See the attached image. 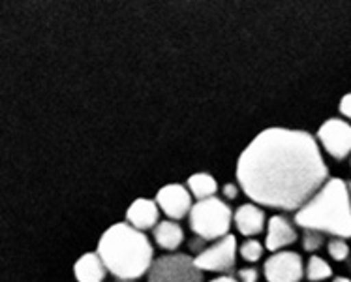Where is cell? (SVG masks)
<instances>
[{
  "mask_svg": "<svg viewBox=\"0 0 351 282\" xmlns=\"http://www.w3.org/2000/svg\"><path fill=\"white\" fill-rule=\"evenodd\" d=\"M265 250V245H263L261 241H258L256 237L244 239L243 243L239 245V256H241L244 261H248V263H256V261L261 260Z\"/></svg>",
  "mask_w": 351,
  "mask_h": 282,
  "instance_id": "17",
  "label": "cell"
},
{
  "mask_svg": "<svg viewBox=\"0 0 351 282\" xmlns=\"http://www.w3.org/2000/svg\"><path fill=\"white\" fill-rule=\"evenodd\" d=\"M188 246H190V250H192V252H195V256H197V254H201L203 250H205V248H207L208 243L205 241V239H201V237H197V235H194V237L190 239Z\"/></svg>",
  "mask_w": 351,
  "mask_h": 282,
  "instance_id": "22",
  "label": "cell"
},
{
  "mask_svg": "<svg viewBox=\"0 0 351 282\" xmlns=\"http://www.w3.org/2000/svg\"><path fill=\"white\" fill-rule=\"evenodd\" d=\"M330 282H351V279H348V277H335Z\"/></svg>",
  "mask_w": 351,
  "mask_h": 282,
  "instance_id": "25",
  "label": "cell"
},
{
  "mask_svg": "<svg viewBox=\"0 0 351 282\" xmlns=\"http://www.w3.org/2000/svg\"><path fill=\"white\" fill-rule=\"evenodd\" d=\"M267 222L269 220L265 217V211L254 202L239 205L233 213V224H235L237 232L246 239L258 237L259 233L265 232Z\"/></svg>",
  "mask_w": 351,
  "mask_h": 282,
  "instance_id": "11",
  "label": "cell"
},
{
  "mask_svg": "<svg viewBox=\"0 0 351 282\" xmlns=\"http://www.w3.org/2000/svg\"><path fill=\"white\" fill-rule=\"evenodd\" d=\"M302 248L306 252H317L325 245V233L315 232V230H302Z\"/></svg>",
  "mask_w": 351,
  "mask_h": 282,
  "instance_id": "19",
  "label": "cell"
},
{
  "mask_svg": "<svg viewBox=\"0 0 351 282\" xmlns=\"http://www.w3.org/2000/svg\"><path fill=\"white\" fill-rule=\"evenodd\" d=\"M237 185L259 207L297 211L329 181L317 139L304 130L267 128L237 160Z\"/></svg>",
  "mask_w": 351,
  "mask_h": 282,
  "instance_id": "1",
  "label": "cell"
},
{
  "mask_svg": "<svg viewBox=\"0 0 351 282\" xmlns=\"http://www.w3.org/2000/svg\"><path fill=\"white\" fill-rule=\"evenodd\" d=\"M237 279L239 282H259V269L254 266H246L237 271Z\"/></svg>",
  "mask_w": 351,
  "mask_h": 282,
  "instance_id": "20",
  "label": "cell"
},
{
  "mask_svg": "<svg viewBox=\"0 0 351 282\" xmlns=\"http://www.w3.org/2000/svg\"><path fill=\"white\" fill-rule=\"evenodd\" d=\"M154 202L158 203L160 211L165 213V217L169 220H182L190 215V211L194 207L190 190L179 183L165 185L164 188H160Z\"/></svg>",
  "mask_w": 351,
  "mask_h": 282,
  "instance_id": "9",
  "label": "cell"
},
{
  "mask_svg": "<svg viewBox=\"0 0 351 282\" xmlns=\"http://www.w3.org/2000/svg\"><path fill=\"white\" fill-rule=\"evenodd\" d=\"M108 273V268L98 252L83 254L73 266V275L77 282H104Z\"/></svg>",
  "mask_w": 351,
  "mask_h": 282,
  "instance_id": "13",
  "label": "cell"
},
{
  "mask_svg": "<svg viewBox=\"0 0 351 282\" xmlns=\"http://www.w3.org/2000/svg\"><path fill=\"white\" fill-rule=\"evenodd\" d=\"M338 109H340V113H342L346 119H350L351 121V93L342 96V100L338 104Z\"/></svg>",
  "mask_w": 351,
  "mask_h": 282,
  "instance_id": "23",
  "label": "cell"
},
{
  "mask_svg": "<svg viewBox=\"0 0 351 282\" xmlns=\"http://www.w3.org/2000/svg\"><path fill=\"white\" fill-rule=\"evenodd\" d=\"M96 252L100 254L109 275L117 281L134 282L141 279L156 260L151 239L128 222H117L108 228L98 241Z\"/></svg>",
  "mask_w": 351,
  "mask_h": 282,
  "instance_id": "2",
  "label": "cell"
},
{
  "mask_svg": "<svg viewBox=\"0 0 351 282\" xmlns=\"http://www.w3.org/2000/svg\"><path fill=\"white\" fill-rule=\"evenodd\" d=\"M237 256H239V243H237L235 235L230 233V235L210 243L203 252L197 254L195 263L203 273L210 271V273L230 275V271L235 269Z\"/></svg>",
  "mask_w": 351,
  "mask_h": 282,
  "instance_id": "6",
  "label": "cell"
},
{
  "mask_svg": "<svg viewBox=\"0 0 351 282\" xmlns=\"http://www.w3.org/2000/svg\"><path fill=\"white\" fill-rule=\"evenodd\" d=\"M239 192H241V187L237 183H226V187L222 188V194L226 200H237Z\"/></svg>",
  "mask_w": 351,
  "mask_h": 282,
  "instance_id": "21",
  "label": "cell"
},
{
  "mask_svg": "<svg viewBox=\"0 0 351 282\" xmlns=\"http://www.w3.org/2000/svg\"><path fill=\"white\" fill-rule=\"evenodd\" d=\"M304 277L310 282H323L332 277V268H330V263L325 258L312 254L308 261L304 263Z\"/></svg>",
  "mask_w": 351,
  "mask_h": 282,
  "instance_id": "16",
  "label": "cell"
},
{
  "mask_svg": "<svg viewBox=\"0 0 351 282\" xmlns=\"http://www.w3.org/2000/svg\"><path fill=\"white\" fill-rule=\"evenodd\" d=\"M160 213L162 211H160L156 202L147 200V198H139L126 211V222L139 232L154 230L160 222Z\"/></svg>",
  "mask_w": 351,
  "mask_h": 282,
  "instance_id": "12",
  "label": "cell"
},
{
  "mask_svg": "<svg viewBox=\"0 0 351 282\" xmlns=\"http://www.w3.org/2000/svg\"><path fill=\"white\" fill-rule=\"evenodd\" d=\"M152 239L162 250L177 252V248L184 243V232L177 220H162L152 230Z\"/></svg>",
  "mask_w": 351,
  "mask_h": 282,
  "instance_id": "14",
  "label": "cell"
},
{
  "mask_svg": "<svg viewBox=\"0 0 351 282\" xmlns=\"http://www.w3.org/2000/svg\"><path fill=\"white\" fill-rule=\"evenodd\" d=\"M295 226L315 230L330 237H351V200L348 183L329 177L301 209L295 213Z\"/></svg>",
  "mask_w": 351,
  "mask_h": 282,
  "instance_id": "3",
  "label": "cell"
},
{
  "mask_svg": "<svg viewBox=\"0 0 351 282\" xmlns=\"http://www.w3.org/2000/svg\"><path fill=\"white\" fill-rule=\"evenodd\" d=\"M348 190H350V200H351V181H348Z\"/></svg>",
  "mask_w": 351,
  "mask_h": 282,
  "instance_id": "26",
  "label": "cell"
},
{
  "mask_svg": "<svg viewBox=\"0 0 351 282\" xmlns=\"http://www.w3.org/2000/svg\"><path fill=\"white\" fill-rule=\"evenodd\" d=\"M327 252L335 261H346L350 258V245H348V239L342 237H330L327 241Z\"/></svg>",
  "mask_w": 351,
  "mask_h": 282,
  "instance_id": "18",
  "label": "cell"
},
{
  "mask_svg": "<svg viewBox=\"0 0 351 282\" xmlns=\"http://www.w3.org/2000/svg\"><path fill=\"white\" fill-rule=\"evenodd\" d=\"M299 233L295 228V222L284 215H274L269 218L265 228V248L269 252H282L287 246L297 243Z\"/></svg>",
  "mask_w": 351,
  "mask_h": 282,
  "instance_id": "10",
  "label": "cell"
},
{
  "mask_svg": "<svg viewBox=\"0 0 351 282\" xmlns=\"http://www.w3.org/2000/svg\"><path fill=\"white\" fill-rule=\"evenodd\" d=\"M208 282H239V279L233 275H220V277H216V279H213V281H208Z\"/></svg>",
  "mask_w": 351,
  "mask_h": 282,
  "instance_id": "24",
  "label": "cell"
},
{
  "mask_svg": "<svg viewBox=\"0 0 351 282\" xmlns=\"http://www.w3.org/2000/svg\"><path fill=\"white\" fill-rule=\"evenodd\" d=\"M233 213L235 211L226 203V200L215 196L194 203L188 215V224L194 235L205 239L207 243H215L218 239L230 235Z\"/></svg>",
  "mask_w": 351,
  "mask_h": 282,
  "instance_id": "4",
  "label": "cell"
},
{
  "mask_svg": "<svg viewBox=\"0 0 351 282\" xmlns=\"http://www.w3.org/2000/svg\"><path fill=\"white\" fill-rule=\"evenodd\" d=\"M186 188L190 190L192 198L199 200H207V198H215L218 192V183L213 175L208 174H194L188 177Z\"/></svg>",
  "mask_w": 351,
  "mask_h": 282,
  "instance_id": "15",
  "label": "cell"
},
{
  "mask_svg": "<svg viewBox=\"0 0 351 282\" xmlns=\"http://www.w3.org/2000/svg\"><path fill=\"white\" fill-rule=\"evenodd\" d=\"M147 282H203V271L192 256L169 252L154 260L147 273Z\"/></svg>",
  "mask_w": 351,
  "mask_h": 282,
  "instance_id": "5",
  "label": "cell"
},
{
  "mask_svg": "<svg viewBox=\"0 0 351 282\" xmlns=\"http://www.w3.org/2000/svg\"><path fill=\"white\" fill-rule=\"evenodd\" d=\"M317 143L330 158H348L351 156V124L344 119H327L317 130Z\"/></svg>",
  "mask_w": 351,
  "mask_h": 282,
  "instance_id": "7",
  "label": "cell"
},
{
  "mask_svg": "<svg viewBox=\"0 0 351 282\" xmlns=\"http://www.w3.org/2000/svg\"><path fill=\"white\" fill-rule=\"evenodd\" d=\"M350 166H351V162H350Z\"/></svg>",
  "mask_w": 351,
  "mask_h": 282,
  "instance_id": "28",
  "label": "cell"
},
{
  "mask_svg": "<svg viewBox=\"0 0 351 282\" xmlns=\"http://www.w3.org/2000/svg\"><path fill=\"white\" fill-rule=\"evenodd\" d=\"M115 282H130V281H115Z\"/></svg>",
  "mask_w": 351,
  "mask_h": 282,
  "instance_id": "27",
  "label": "cell"
},
{
  "mask_svg": "<svg viewBox=\"0 0 351 282\" xmlns=\"http://www.w3.org/2000/svg\"><path fill=\"white\" fill-rule=\"evenodd\" d=\"M263 277L267 282H301L304 279L301 254L293 250L271 254L263 263Z\"/></svg>",
  "mask_w": 351,
  "mask_h": 282,
  "instance_id": "8",
  "label": "cell"
}]
</instances>
